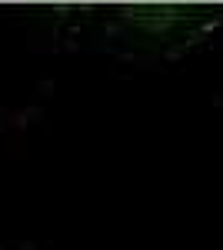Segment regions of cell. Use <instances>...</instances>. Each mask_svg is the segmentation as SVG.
I'll list each match as a JSON object with an SVG mask.
<instances>
[{"label": "cell", "mask_w": 223, "mask_h": 250, "mask_svg": "<svg viewBox=\"0 0 223 250\" xmlns=\"http://www.w3.org/2000/svg\"><path fill=\"white\" fill-rule=\"evenodd\" d=\"M220 27V3L137 0V3H113L103 14L107 37L123 50L147 54V57H183L203 47Z\"/></svg>", "instance_id": "obj_1"}]
</instances>
